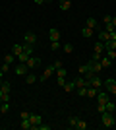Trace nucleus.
Segmentation results:
<instances>
[{
  "label": "nucleus",
  "mask_w": 116,
  "mask_h": 130,
  "mask_svg": "<svg viewBox=\"0 0 116 130\" xmlns=\"http://www.w3.org/2000/svg\"><path fill=\"white\" fill-rule=\"evenodd\" d=\"M64 51H66V53H72V51H74V47H72L70 43H68V45H64Z\"/></svg>",
  "instance_id": "38"
},
{
  "label": "nucleus",
  "mask_w": 116,
  "mask_h": 130,
  "mask_svg": "<svg viewBox=\"0 0 116 130\" xmlns=\"http://www.w3.org/2000/svg\"><path fill=\"white\" fill-rule=\"evenodd\" d=\"M37 80H39V78L35 76V74H25V82H27V84H35Z\"/></svg>",
  "instance_id": "26"
},
{
  "label": "nucleus",
  "mask_w": 116,
  "mask_h": 130,
  "mask_svg": "<svg viewBox=\"0 0 116 130\" xmlns=\"http://www.w3.org/2000/svg\"><path fill=\"white\" fill-rule=\"evenodd\" d=\"M37 130H50V124H43V122H41V124L37 126Z\"/></svg>",
  "instance_id": "36"
},
{
  "label": "nucleus",
  "mask_w": 116,
  "mask_h": 130,
  "mask_svg": "<svg viewBox=\"0 0 116 130\" xmlns=\"http://www.w3.org/2000/svg\"><path fill=\"white\" fill-rule=\"evenodd\" d=\"M101 64H103V68H108V66L112 64V60L106 56V54H103V58H101Z\"/></svg>",
  "instance_id": "23"
},
{
  "label": "nucleus",
  "mask_w": 116,
  "mask_h": 130,
  "mask_svg": "<svg viewBox=\"0 0 116 130\" xmlns=\"http://www.w3.org/2000/svg\"><path fill=\"white\" fill-rule=\"evenodd\" d=\"M56 74H58V78H66L68 72H66V68H62V66H60V68H56Z\"/></svg>",
  "instance_id": "29"
},
{
  "label": "nucleus",
  "mask_w": 116,
  "mask_h": 130,
  "mask_svg": "<svg viewBox=\"0 0 116 130\" xmlns=\"http://www.w3.org/2000/svg\"><path fill=\"white\" fill-rule=\"evenodd\" d=\"M29 122H31V128L37 130V126L43 122V119H41V115H39V113H29Z\"/></svg>",
  "instance_id": "2"
},
{
  "label": "nucleus",
  "mask_w": 116,
  "mask_h": 130,
  "mask_svg": "<svg viewBox=\"0 0 116 130\" xmlns=\"http://www.w3.org/2000/svg\"><path fill=\"white\" fill-rule=\"evenodd\" d=\"M87 82H89V86H91V87H97V89H101V87H103V80H101L97 74H95V76H91Z\"/></svg>",
  "instance_id": "6"
},
{
  "label": "nucleus",
  "mask_w": 116,
  "mask_h": 130,
  "mask_svg": "<svg viewBox=\"0 0 116 130\" xmlns=\"http://www.w3.org/2000/svg\"><path fill=\"white\" fill-rule=\"evenodd\" d=\"M49 39H50V43H52V41H60V31H58L56 27L49 29Z\"/></svg>",
  "instance_id": "10"
},
{
  "label": "nucleus",
  "mask_w": 116,
  "mask_h": 130,
  "mask_svg": "<svg viewBox=\"0 0 116 130\" xmlns=\"http://www.w3.org/2000/svg\"><path fill=\"white\" fill-rule=\"evenodd\" d=\"M2 95H4V91H2V87H0V99H2Z\"/></svg>",
  "instance_id": "46"
},
{
  "label": "nucleus",
  "mask_w": 116,
  "mask_h": 130,
  "mask_svg": "<svg viewBox=\"0 0 116 130\" xmlns=\"http://www.w3.org/2000/svg\"><path fill=\"white\" fill-rule=\"evenodd\" d=\"M91 70H93L95 74H99V72L103 70V64H101V60H91Z\"/></svg>",
  "instance_id": "12"
},
{
  "label": "nucleus",
  "mask_w": 116,
  "mask_h": 130,
  "mask_svg": "<svg viewBox=\"0 0 116 130\" xmlns=\"http://www.w3.org/2000/svg\"><path fill=\"white\" fill-rule=\"evenodd\" d=\"M0 68H2V72L6 74V72L10 70V64H6V62H2V64H0Z\"/></svg>",
  "instance_id": "37"
},
{
  "label": "nucleus",
  "mask_w": 116,
  "mask_h": 130,
  "mask_svg": "<svg viewBox=\"0 0 116 130\" xmlns=\"http://www.w3.org/2000/svg\"><path fill=\"white\" fill-rule=\"evenodd\" d=\"M101 122H103V126H105V128H110V126H114V124H116L114 115H112V113H108V111L101 113Z\"/></svg>",
  "instance_id": "1"
},
{
  "label": "nucleus",
  "mask_w": 116,
  "mask_h": 130,
  "mask_svg": "<svg viewBox=\"0 0 116 130\" xmlns=\"http://www.w3.org/2000/svg\"><path fill=\"white\" fill-rule=\"evenodd\" d=\"M2 76H4V72H2V68H0V80H2Z\"/></svg>",
  "instance_id": "45"
},
{
  "label": "nucleus",
  "mask_w": 116,
  "mask_h": 130,
  "mask_svg": "<svg viewBox=\"0 0 116 130\" xmlns=\"http://www.w3.org/2000/svg\"><path fill=\"white\" fill-rule=\"evenodd\" d=\"M105 111H108V113H114V111H116V105L112 103L110 99H108V101L105 103Z\"/></svg>",
  "instance_id": "22"
},
{
  "label": "nucleus",
  "mask_w": 116,
  "mask_h": 130,
  "mask_svg": "<svg viewBox=\"0 0 116 130\" xmlns=\"http://www.w3.org/2000/svg\"><path fill=\"white\" fill-rule=\"evenodd\" d=\"M114 29H116V27L112 25V23H105V31H108V33H110V31H114Z\"/></svg>",
  "instance_id": "34"
},
{
  "label": "nucleus",
  "mask_w": 116,
  "mask_h": 130,
  "mask_svg": "<svg viewBox=\"0 0 116 130\" xmlns=\"http://www.w3.org/2000/svg\"><path fill=\"white\" fill-rule=\"evenodd\" d=\"M85 25H87V27H91V29H99V22H97L95 18H87Z\"/></svg>",
  "instance_id": "14"
},
{
  "label": "nucleus",
  "mask_w": 116,
  "mask_h": 130,
  "mask_svg": "<svg viewBox=\"0 0 116 130\" xmlns=\"http://www.w3.org/2000/svg\"><path fill=\"white\" fill-rule=\"evenodd\" d=\"M103 54H105V53H93V58H91V60H101V58H103Z\"/></svg>",
  "instance_id": "35"
},
{
  "label": "nucleus",
  "mask_w": 116,
  "mask_h": 130,
  "mask_svg": "<svg viewBox=\"0 0 116 130\" xmlns=\"http://www.w3.org/2000/svg\"><path fill=\"white\" fill-rule=\"evenodd\" d=\"M105 89L108 93H114V95H116V80H114V78H106V80H105Z\"/></svg>",
  "instance_id": "4"
},
{
  "label": "nucleus",
  "mask_w": 116,
  "mask_h": 130,
  "mask_svg": "<svg viewBox=\"0 0 116 130\" xmlns=\"http://www.w3.org/2000/svg\"><path fill=\"white\" fill-rule=\"evenodd\" d=\"M33 2H35V4H39V6H41V4H44V2H50V0H33Z\"/></svg>",
  "instance_id": "41"
},
{
  "label": "nucleus",
  "mask_w": 116,
  "mask_h": 130,
  "mask_svg": "<svg viewBox=\"0 0 116 130\" xmlns=\"http://www.w3.org/2000/svg\"><path fill=\"white\" fill-rule=\"evenodd\" d=\"M97 111H99V113H105V105H97Z\"/></svg>",
  "instance_id": "42"
},
{
  "label": "nucleus",
  "mask_w": 116,
  "mask_h": 130,
  "mask_svg": "<svg viewBox=\"0 0 116 130\" xmlns=\"http://www.w3.org/2000/svg\"><path fill=\"white\" fill-rule=\"evenodd\" d=\"M110 23H112V25L116 27V18H112V22H110Z\"/></svg>",
  "instance_id": "44"
},
{
  "label": "nucleus",
  "mask_w": 116,
  "mask_h": 130,
  "mask_svg": "<svg viewBox=\"0 0 116 130\" xmlns=\"http://www.w3.org/2000/svg\"><path fill=\"white\" fill-rule=\"evenodd\" d=\"M19 126H21L23 130H29V128H31V122H29V119H23L21 122H19Z\"/></svg>",
  "instance_id": "28"
},
{
  "label": "nucleus",
  "mask_w": 116,
  "mask_h": 130,
  "mask_svg": "<svg viewBox=\"0 0 116 130\" xmlns=\"http://www.w3.org/2000/svg\"><path fill=\"white\" fill-rule=\"evenodd\" d=\"M87 120H83V119H79L77 120V124H76V130H87Z\"/></svg>",
  "instance_id": "17"
},
{
  "label": "nucleus",
  "mask_w": 116,
  "mask_h": 130,
  "mask_svg": "<svg viewBox=\"0 0 116 130\" xmlns=\"http://www.w3.org/2000/svg\"><path fill=\"white\" fill-rule=\"evenodd\" d=\"M58 47H60L58 41H52V43H50V51H58Z\"/></svg>",
  "instance_id": "33"
},
{
  "label": "nucleus",
  "mask_w": 116,
  "mask_h": 130,
  "mask_svg": "<svg viewBox=\"0 0 116 130\" xmlns=\"http://www.w3.org/2000/svg\"><path fill=\"white\" fill-rule=\"evenodd\" d=\"M114 120H116V117H114Z\"/></svg>",
  "instance_id": "48"
},
{
  "label": "nucleus",
  "mask_w": 116,
  "mask_h": 130,
  "mask_svg": "<svg viewBox=\"0 0 116 130\" xmlns=\"http://www.w3.org/2000/svg\"><path fill=\"white\" fill-rule=\"evenodd\" d=\"M62 87H64V91L70 93V91H74V89H76V82H66V84H64Z\"/></svg>",
  "instance_id": "18"
},
{
  "label": "nucleus",
  "mask_w": 116,
  "mask_h": 130,
  "mask_svg": "<svg viewBox=\"0 0 116 130\" xmlns=\"http://www.w3.org/2000/svg\"><path fill=\"white\" fill-rule=\"evenodd\" d=\"M103 20H105V23H110V22H112V16H105Z\"/></svg>",
  "instance_id": "40"
},
{
  "label": "nucleus",
  "mask_w": 116,
  "mask_h": 130,
  "mask_svg": "<svg viewBox=\"0 0 116 130\" xmlns=\"http://www.w3.org/2000/svg\"><path fill=\"white\" fill-rule=\"evenodd\" d=\"M39 62H41V58H39V56H33V54H31V56L25 60L27 68H35V66H39Z\"/></svg>",
  "instance_id": "8"
},
{
  "label": "nucleus",
  "mask_w": 116,
  "mask_h": 130,
  "mask_svg": "<svg viewBox=\"0 0 116 130\" xmlns=\"http://www.w3.org/2000/svg\"><path fill=\"white\" fill-rule=\"evenodd\" d=\"M108 35H110V39H116V29H114V31H110Z\"/></svg>",
  "instance_id": "43"
},
{
  "label": "nucleus",
  "mask_w": 116,
  "mask_h": 130,
  "mask_svg": "<svg viewBox=\"0 0 116 130\" xmlns=\"http://www.w3.org/2000/svg\"><path fill=\"white\" fill-rule=\"evenodd\" d=\"M105 53H106V56H108L110 60H116V51H114V49H110V51H105Z\"/></svg>",
  "instance_id": "30"
},
{
  "label": "nucleus",
  "mask_w": 116,
  "mask_h": 130,
  "mask_svg": "<svg viewBox=\"0 0 116 130\" xmlns=\"http://www.w3.org/2000/svg\"><path fill=\"white\" fill-rule=\"evenodd\" d=\"M54 72H56V66H54V62H52V64H50V66H47V68H44L43 76L39 78V80H41V82H47V80H49L50 76H52V74H54Z\"/></svg>",
  "instance_id": "3"
},
{
  "label": "nucleus",
  "mask_w": 116,
  "mask_h": 130,
  "mask_svg": "<svg viewBox=\"0 0 116 130\" xmlns=\"http://www.w3.org/2000/svg\"><path fill=\"white\" fill-rule=\"evenodd\" d=\"M0 87H2V91H4V93H12V86H10V82H4V80H2Z\"/></svg>",
  "instance_id": "19"
},
{
  "label": "nucleus",
  "mask_w": 116,
  "mask_h": 130,
  "mask_svg": "<svg viewBox=\"0 0 116 130\" xmlns=\"http://www.w3.org/2000/svg\"><path fill=\"white\" fill-rule=\"evenodd\" d=\"M93 53H105V43L103 41H97L93 45Z\"/></svg>",
  "instance_id": "15"
},
{
  "label": "nucleus",
  "mask_w": 116,
  "mask_h": 130,
  "mask_svg": "<svg viewBox=\"0 0 116 130\" xmlns=\"http://www.w3.org/2000/svg\"><path fill=\"white\" fill-rule=\"evenodd\" d=\"M87 89L89 87H76V91H77L79 97H87Z\"/></svg>",
  "instance_id": "25"
},
{
  "label": "nucleus",
  "mask_w": 116,
  "mask_h": 130,
  "mask_svg": "<svg viewBox=\"0 0 116 130\" xmlns=\"http://www.w3.org/2000/svg\"><path fill=\"white\" fill-rule=\"evenodd\" d=\"M14 60H16V54L12 53V54H6V56H4V60H2V62H6V64H12Z\"/></svg>",
  "instance_id": "27"
},
{
  "label": "nucleus",
  "mask_w": 116,
  "mask_h": 130,
  "mask_svg": "<svg viewBox=\"0 0 116 130\" xmlns=\"http://www.w3.org/2000/svg\"><path fill=\"white\" fill-rule=\"evenodd\" d=\"M101 89H97V87H91L89 86V89H87V97H97V93H99Z\"/></svg>",
  "instance_id": "24"
},
{
  "label": "nucleus",
  "mask_w": 116,
  "mask_h": 130,
  "mask_svg": "<svg viewBox=\"0 0 116 130\" xmlns=\"http://www.w3.org/2000/svg\"><path fill=\"white\" fill-rule=\"evenodd\" d=\"M93 31H95V29H91V27H87V25H85V27H83V29H81V37L89 39V37H91V35H93Z\"/></svg>",
  "instance_id": "16"
},
{
  "label": "nucleus",
  "mask_w": 116,
  "mask_h": 130,
  "mask_svg": "<svg viewBox=\"0 0 116 130\" xmlns=\"http://www.w3.org/2000/svg\"><path fill=\"white\" fill-rule=\"evenodd\" d=\"M108 39H110V35H108V31H105V29H103V31H99V41H103V43H106Z\"/></svg>",
  "instance_id": "21"
},
{
  "label": "nucleus",
  "mask_w": 116,
  "mask_h": 130,
  "mask_svg": "<svg viewBox=\"0 0 116 130\" xmlns=\"http://www.w3.org/2000/svg\"><path fill=\"white\" fill-rule=\"evenodd\" d=\"M77 117H70V120H68V122H70V126H72V128H76V124H77Z\"/></svg>",
  "instance_id": "32"
},
{
  "label": "nucleus",
  "mask_w": 116,
  "mask_h": 130,
  "mask_svg": "<svg viewBox=\"0 0 116 130\" xmlns=\"http://www.w3.org/2000/svg\"><path fill=\"white\" fill-rule=\"evenodd\" d=\"M23 39H25V43H27V45H33V47L37 45V41H39L37 33H33V31H27L25 35H23Z\"/></svg>",
  "instance_id": "5"
},
{
  "label": "nucleus",
  "mask_w": 116,
  "mask_h": 130,
  "mask_svg": "<svg viewBox=\"0 0 116 130\" xmlns=\"http://www.w3.org/2000/svg\"><path fill=\"white\" fill-rule=\"evenodd\" d=\"M108 101V91H99L97 93V105H105Z\"/></svg>",
  "instance_id": "7"
},
{
  "label": "nucleus",
  "mask_w": 116,
  "mask_h": 130,
  "mask_svg": "<svg viewBox=\"0 0 116 130\" xmlns=\"http://www.w3.org/2000/svg\"><path fill=\"white\" fill-rule=\"evenodd\" d=\"M19 117H21V120H23V119H29V113H27V111H21V115H19Z\"/></svg>",
  "instance_id": "39"
},
{
  "label": "nucleus",
  "mask_w": 116,
  "mask_h": 130,
  "mask_svg": "<svg viewBox=\"0 0 116 130\" xmlns=\"http://www.w3.org/2000/svg\"><path fill=\"white\" fill-rule=\"evenodd\" d=\"M74 82H76V87H89V82H87L85 76H79L77 80H74Z\"/></svg>",
  "instance_id": "11"
},
{
  "label": "nucleus",
  "mask_w": 116,
  "mask_h": 130,
  "mask_svg": "<svg viewBox=\"0 0 116 130\" xmlns=\"http://www.w3.org/2000/svg\"><path fill=\"white\" fill-rule=\"evenodd\" d=\"M58 2H60V10L62 12H68L72 8V0H58Z\"/></svg>",
  "instance_id": "13"
},
{
  "label": "nucleus",
  "mask_w": 116,
  "mask_h": 130,
  "mask_svg": "<svg viewBox=\"0 0 116 130\" xmlns=\"http://www.w3.org/2000/svg\"><path fill=\"white\" fill-rule=\"evenodd\" d=\"M0 84H2V80H0Z\"/></svg>",
  "instance_id": "47"
},
{
  "label": "nucleus",
  "mask_w": 116,
  "mask_h": 130,
  "mask_svg": "<svg viewBox=\"0 0 116 130\" xmlns=\"http://www.w3.org/2000/svg\"><path fill=\"white\" fill-rule=\"evenodd\" d=\"M12 53L16 54V58H17V56L23 53V45H14V47H12Z\"/></svg>",
  "instance_id": "20"
},
{
  "label": "nucleus",
  "mask_w": 116,
  "mask_h": 130,
  "mask_svg": "<svg viewBox=\"0 0 116 130\" xmlns=\"http://www.w3.org/2000/svg\"><path fill=\"white\" fill-rule=\"evenodd\" d=\"M10 111V101H2V115Z\"/></svg>",
  "instance_id": "31"
},
{
  "label": "nucleus",
  "mask_w": 116,
  "mask_h": 130,
  "mask_svg": "<svg viewBox=\"0 0 116 130\" xmlns=\"http://www.w3.org/2000/svg\"><path fill=\"white\" fill-rule=\"evenodd\" d=\"M17 74V76H25V74H27V64H25V62H19V64L16 66V70H14Z\"/></svg>",
  "instance_id": "9"
}]
</instances>
